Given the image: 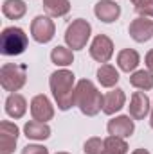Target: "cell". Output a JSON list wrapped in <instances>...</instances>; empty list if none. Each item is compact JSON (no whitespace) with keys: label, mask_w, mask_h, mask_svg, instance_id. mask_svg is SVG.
Wrapping results in <instances>:
<instances>
[{"label":"cell","mask_w":153,"mask_h":154,"mask_svg":"<svg viewBox=\"0 0 153 154\" xmlns=\"http://www.w3.org/2000/svg\"><path fill=\"white\" fill-rule=\"evenodd\" d=\"M18 127L9 120L0 122V154H13L18 142Z\"/></svg>","instance_id":"cell-8"},{"label":"cell","mask_w":153,"mask_h":154,"mask_svg":"<svg viewBox=\"0 0 153 154\" xmlns=\"http://www.w3.org/2000/svg\"><path fill=\"white\" fill-rule=\"evenodd\" d=\"M49 86L52 91V97L58 104V109L67 111L74 106V91H76V77L70 70L60 68L50 74Z\"/></svg>","instance_id":"cell-1"},{"label":"cell","mask_w":153,"mask_h":154,"mask_svg":"<svg viewBox=\"0 0 153 154\" xmlns=\"http://www.w3.org/2000/svg\"><path fill=\"white\" fill-rule=\"evenodd\" d=\"M105 152L110 154H126L128 152V143L124 138H119V136H108L105 138Z\"/></svg>","instance_id":"cell-23"},{"label":"cell","mask_w":153,"mask_h":154,"mask_svg":"<svg viewBox=\"0 0 153 154\" xmlns=\"http://www.w3.org/2000/svg\"><path fill=\"white\" fill-rule=\"evenodd\" d=\"M124 102H126L124 90H121V88H114L112 91L105 93V99H103V113H106V115H114V113L121 111V109L124 108Z\"/></svg>","instance_id":"cell-14"},{"label":"cell","mask_w":153,"mask_h":154,"mask_svg":"<svg viewBox=\"0 0 153 154\" xmlns=\"http://www.w3.org/2000/svg\"><path fill=\"white\" fill-rule=\"evenodd\" d=\"M128 32H130L132 39L137 41V43H146V41H150V39L153 38V20L144 18V16H139V18L132 20Z\"/></svg>","instance_id":"cell-9"},{"label":"cell","mask_w":153,"mask_h":154,"mask_svg":"<svg viewBox=\"0 0 153 154\" xmlns=\"http://www.w3.org/2000/svg\"><path fill=\"white\" fill-rule=\"evenodd\" d=\"M128 109H130V116L133 120H144L146 116L150 115V111H151L150 97L144 91H133Z\"/></svg>","instance_id":"cell-10"},{"label":"cell","mask_w":153,"mask_h":154,"mask_svg":"<svg viewBox=\"0 0 153 154\" xmlns=\"http://www.w3.org/2000/svg\"><path fill=\"white\" fill-rule=\"evenodd\" d=\"M130 84L141 91H148L153 88V72L150 70H137L130 77Z\"/></svg>","instance_id":"cell-21"},{"label":"cell","mask_w":153,"mask_h":154,"mask_svg":"<svg viewBox=\"0 0 153 154\" xmlns=\"http://www.w3.org/2000/svg\"><path fill=\"white\" fill-rule=\"evenodd\" d=\"M2 13L9 20H20L27 13V5H25L24 0H4Z\"/></svg>","instance_id":"cell-19"},{"label":"cell","mask_w":153,"mask_h":154,"mask_svg":"<svg viewBox=\"0 0 153 154\" xmlns=\"http://www.w3.org/2000/svg\"><path fill=\"white\" fill-rule=\"evenodd\" d=\"M97 81H99V84L103 88H114L115 84L119 82V72H117V68L112 66V65H108V63L101 65L97 68Z\"/></svg>","instance_id":"cell-18"},{"label":"cell","mask_w":153,"mask_h":154,"mask_svg":"<svg viewBox=\"0 0 153 154\" xmlns=\"http://www.w3.org/2000/svg\"><path fill=\"white\" fill-rule=\"evenodd\" d=\"M94 14H96L101 22H105V23H112V22H115V20L119 18V14H121V7H119V4H115L114 0H101V2L96 4V7H94Z\"/></svg>","instance_id":"cell-13"},{"label":"cell","mask_w":153,"mask_h":154,"mask_svg":"<svg viewBox=\"0 0 153 154\" xmlns=\"http://www.w3.org/2000/svg\"><path fill=\"white\" fill-rule=\"evenodd\" d=\"M56 154H69V152H56Z\"/></svg>","instance_id":"cell-31"},{"label":"cell","mask_w":153,"mask_h":154,"mask_svg":"<svg viewBox=\"0 0 153 154\" xmlns=\"http://www.w3.org/2000/svg\"><path fill=\"white\" fill-rule=\"evenodd\" d=\"M108 129V134L112 136H119V138H130L135 131V124H133V118L130 115H121V116H115L108 122L106 125Z\"/></svg>","instance_id":"cell-11"},{"label":"cell","mask_w":153,"mask_h":154,"mask_svg":"<svg viewBox=\"0 0 153 154\" xmlns=\"http://www.w3.org/2000/svg\"><path fill=\"white\" fill-rule=\"evenodd\" d=\"M50 61H52L56 66L65 68V66L72 65V61H74V50L69 48V47L58 45V47H54L52 52H50Z\"/></svg>","instance_id":"cell-20"},{"label":"cell","mask_w":153,"mask_h":154,"mask_svg":"<svg viewBox=\"0 0 153 154\" xmlns=\"http://www.w3.org/2000/svg\"><path fill=\"white\" fill-rule=\"evenodd\" d=\"M150 125H151V129H153V106H151V115H150Z\"/></svg>","instance_id":"cell-29"},{"label":"cell","mask_w":153,"mask_h":154,"mask_svg":"<svg viewBox=\"0 0 153 154\" xmlns=\"http://www.w3.org/2000/svg\"><path fill=\"white\" fill-rule=\"evenodd\" d=\"M103 154H110V152H103Z\"/></svg>","instance_id":"cell-32"},{"label":"cell","mask_w":153,"mask_h":154,"mask_svg":"<svg viewBox=\"0 0 153 154\" xmlns=\"http://www.w3.org/2000/svg\"><path fill=\"white\" fill-rule=\"evenodd\" d=\"M141 2H142V0H132V4H133V5H137V4H141Z\"/></svg>","instance_id":"cell-30"},{"label":"cell","mask_w":153,"mask_h":154,"mask_svg":"<svg viewBox=\"0 0 153 154\" xmlns=\"http://www.w3.org/2000/svg\"><path fill=\"white\" fill-rule=\"evenodd\" d=\"M27 111V100L20 93H11L5 99V113L11 118H22Z\"/></svg>","instance_id":"cell-15"},{"label":"cell","mask_w":153,"mask_h":154,"mask_svg":"<svg viewBox=\"0 0 153 154\" xmlns=\"http://www.w3.org/2000/svg\"><path fill=\"white\" fill-rule=\"evenodd\" d=\"M139 63H141V56L133 48H124L117 54V65L122 72H128V74L133 72L139 66Z\"/></svg>","instance_id":"cell-17"},{"label":"cell","mask_w":153,"mask_h":154,"mask_svg":"<svg viewBox=\"0 0 153 154\" xmlns=\"http://www.w3.org/2000/svg\"><path fill=\"white\" fill-rule=\"evenodd\" d=\"M132 154H150V151H146V149H137V151H133Z\"/></svg>","instance_id":"cell-28"},{"label":"cell","mask_w":153,"mask_h":154,"mask_svg":"<svg viewBox=\"0 0 153 154\" xmlns=\"http://www.w3.org/2000/svg\"><path fill=\"white\" fill-rule=\"evenodd\" d=\"M25 81H27V66L25 65L5 63L0 68V84L5 91L16 93L20 88H24Z\"/></svg>","instance_id":"cell-4"},{"label":"cell","mask_w":153,"mask_h":154,"mask_svg":"<svg viewBox=\"0 0 153 154\" xmlns=\"http://www.w3.org/2000/svg\"><path fill=\"white\" fill-rule=\"evenodd\" d=\"M88 50H90V57H92L94 61L105 65V63H108V61L112 59V56H114V43H112V39L108 38V36L97 34L96 38L92 39Z\"/></svg>","instance_id":"cell-7"},{"label":"cell","mask_w":153,"mask_h":154,"mask_svg":"<svg viewBox=\"0 0 153 154\" xmlns=\"http://www.w3.org/2000/svg\"><path fill=\"white\" fill-rule=\"evenodd\" d=\"M27 34L20 27H5L0 34V52L2 56H20L27 48Z\"/></svg>","instance_id":"cell-3"},{"label":"cell","mask_w":153,"mask_h":154,"mask_svg":"<svg viewBox=\"0 0 153 154\" xmlns=\"http://www.w3.org/2000/svg\"><path fill=\"white\" fill-rule=\"evenodd\" d=\"M83 151L85 154H103L105 152V140L94 136V138H88L83 145Z\"/></svg>","instance_id":"cell-24"},{"label":"cell","mask_w":153,"mask_h":154,"mask_svg":"<svg viewBox=\"0 0 153 154\" xmlns=\"http://www.w3.org/2000/svg\"><path fill=\"white\" fill-rule=\"evenodd\" d=\"M90 34H92L90 23L86 20H83V18H77V20H74L67 27V31H65V41H67L69 48L81 50V48L86 47V43L90 39Z\"/></svg>","instance_id":"cell-5"},{"label":"cell","mask_w":153,"mask_h":154,"mask_svg":"<svg viewBox=\"0 0 153 154\" xmlns=\"http://www.w3.org/2000/svg\"><path fill=\"white\" fill-rule=\"evenodd\" d=\"M31 115H33V120H38V122H49V120H52L54 108H52L50 100L45 95L33 97V100H31Z\"/></svg>","instance_id":"cell-12"},{"label":"cell","mask_w":153,"mask_h":154,"mask_svg":"<svg viewBox=\"0 0 153 154\" xmlns=\"http://www.w3.org/2000/svg\"><path fill=\"white\" fill-rule=\"evenodd\" d=\"M54 32H56V27H54V22L50 20V16L38 14L31 22V36L36 43H49L54 38Z\"/></svg>","instance_id":"cell-6"},{"label":"cell","mask_w":153,"mask_h":154,"mask_svg":"<svg viewBox=\"0 0 153 154\" xmlns=\"http://www.w3.org/2000/svg\"><path fill=\"white\" fill-rule=\"evenodd\" d=\"M24 133L29 140H36L43 142L50 136V127L47 125V122H38V120H29L24 125Z\"/></svg>","instance_id":"cell-16"},{"label":"cell","mask_w":153,"mask_h":154,"mask_svg":"<svg viewBox=\"0 0 153 154\" xmlns=\"http://www.w3.org/2000/svg\"><path fill=\"white\" fill-rule=\"evenodd\" d=\"M103 99L101 91L96 88V84L88 79H81L76 84L74 91V106L79 108V111L86 116H96L103 109Z\"/></svg>","instance_id":"cell-2"},{"label":"cell","mask_w":153,"mask_h":154,"mask_svg":"<svg viewBox=\"0 0 153 154\" xmlns=\"http://www.w3.org/2000/svg\"><path fill=\"white\" fill-rule=\"evenodd\" d=\"M22 154H49V149L43 147V145H25Z\"/></svg>","instance_id":"cell-26"},{"label":"cell","mask_w":153,"mask_h":154,"mask_svg":"<svg viewBox=\"0 0 153 154\" xmlns=\"http://www.w3.org/2000/svg\"><path fill=\"white\" fill-rule=\"evenodd\" d=\"M43 2V9L49 16L60 18L65 16L70 11V2L69 0H41Z\"/></svg>","instance_id":"cell-22"},{"label":"cell","mask_w":153,"mask_h":154,"mask_svg":"<svg viewBox=\"0 0 153 154\" xmlns=\"http://www.w3.org/2000/svg\"><path fill=\"white\" fill-rule=\"evenodd\" d=\"M135 11L144 18H153V0H142L135 5Z\"/></svg>","instance_id":"cell-25"},{"label":"cell","mask_w":153,"mask_h":154,"mask_svg":"<svg viewBox=\"0 0 153 154\" xmlns=\"http://www.w3.org/2000/svg\"><path fill=\"white\" fill-rule=\"evenodd\" d=\"M144 61H146L148 70H150V72H153V48L148 52V54H146V59H144Z\"/></svg>","instance_id":"cell-27"}]
</instances>
